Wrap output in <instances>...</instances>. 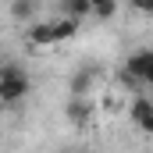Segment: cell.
<instances>
[{"label":"cell","mask_w":153,"mask_h":153,"mask_svg":"<svg viewBox=\"0 0 153 153\" xmlns=\"http://www.w3.org/2000/svg\"><path fill=\"white\" fill-rule=\"evenodd\" d=\"M32 89V78L22 64H0V100L4 103H18L25 100Z\"/></svg>","instance_id":"obj_1"},{"label":"cell","mask_w":153,"mask_h":153,"mask_svg":"<svg viewBox=\"0 0 153 153\" xmlns=\"http://www.w3.org/2000/svg\"><path fill=\"white\" fill-rule=\"evenodd\" d=\"M125 75L135 78V82L153 85V50H135V53H128V61H125Z\"/></svg>","instance_id":"obj_2"},{"label":"cell","mask_w":153,"mask_h":153,"mask_svg":"<svg viewBox=\"0 0 153 153\" xmlns=\"http://www.w3.org/2000/svg\"><path fill=\"white\" fill-rule=\"evenodd\" d=\"M96 114V107H93V100L89 96H68V103H64V117L71 121V125H89V117Z\"/></svg>","instance_id":"obj_3"},{"label":"cell","mask_w":153,"mask_h":153,"mask_svg":"<svg viewBox=\"0 0 153 153\" xmlns=\"http://www.w3.org/2000/svg\"><path fill=\"white\" fill-rule=\"evenodd\" d=\"M128 114H132V125H135L143 135H153V100L150 96H135Z\"/></svg>","instance_id":"obj_4"},{"label":"cell","mask_w":153,"mask_h":153,"mask_svg":"<svg viewBox=\"0 0 153 153\" xmlns=\"http://www.w3.org/2000/svg\"><path fill=\"white\" fill-rule=\"evenodd\" d=\"M29 43H32V46H57V39H53V22H32V25H29Z\"/></svg>","instance_id":"obj_5"},{"label":"cell","mask_w":153,"mask_h":153,"mask_svg":"<svg viewBox=\"0 0 153 153\" xmlns=\"http://www.w3.org/2000/svg\"><path fill=\"white\" fill-rule=\"evenodd\" d=\"M93 82H96V68H82V71L71 78V89H68V96H89Z\"/></svg>","instance_id":"obj_6"},{"label":"cell","mask_w":153,"mask_h":153,"mask_svg":"<svg viewBox=\"0 0 153 153\" xmlns=\"http://www.w3.org/2000/svg\"><path fill=\"white\" fill-rule=\"evenodd\" d=\"M39 11V0H11V18L18 22H32Z\"/></svg>","instance_id":"obj_7"},{"label":"cell","mask_w":153,"mask_h":153,"mask_svg":"<svg viewBox=\"0 0 153 153\" xmlns=\"http://www.w3.org/2000/svg\"><path fill=\"white\" fill-rule=\"evenodd\" d=\"M61 7H64V14L75 18V22H82V18L93 14V4H89V0H61Z\"/></svg>","instance_id":"obj_8"},{"label":"cell","mask_w":153,"mask_h":153,"mask_svg":"<svg viewBox=\"0 0 153 153\" xmlns=\"http://www.w3.org/2000/svg\"><path fill=\"white\" fill-rule=\"evenodd\" d=\"M75 32H78V22H75V18H68V14H64V18H57V22H53V39H57V43L71 39Z\"/></svg>","instance_id":"obj_9"},{"label":"cell","mask_w":153,"mask_h":153,"mask_svg":"<svg viewBox=\"0 0 153 153\" xmlns=\"http://www.w3.org/2000/svg\"><path fill=\"white\" fill-rule=\"evenodd\" d=\"M89 4H93V14H96V18H103V22L117 14V0H89Z\"/></svg>","instance_id":"obj_10"},{"label":"cell","mask_w":153,"mask_h":153,"mask_svg":"<svg viewBox=\"0 0 153 153\" xmlns=\"http://www.w3.org/2000/svg\"><path fill=\"white\" fill-rule=\"evenodd\" d=\"M128 7L143 18H153V0H128Z\"/></svg>","instance_id":"obj_11"},{"label":"cell","mask_w":153,"mask_h":153,"mask_svg":"<svg viewBox=\"0 0 153 153\" xmlns=\"http://www.w3.org/2000/svg\"><path fill=\"white\" fill-rule=\"evenodd\" d=\"M75 153H96V150H75Z\"/></svg>","instance_id":"obj_12"},{"label":"cell","mask_w":153,"mask_h":153,"mask_svg":"<svg viewBox=\"0 0 153 153\" xmlns=\"http://www.w3.org/2000/svg\"><path fill=\"white\" fill-rule=\"evenodd\" d=\"M4 107H7V103H4V100H0V114H4Z\"/></svg>","instance_id":"obj_13"}]
</instances>
